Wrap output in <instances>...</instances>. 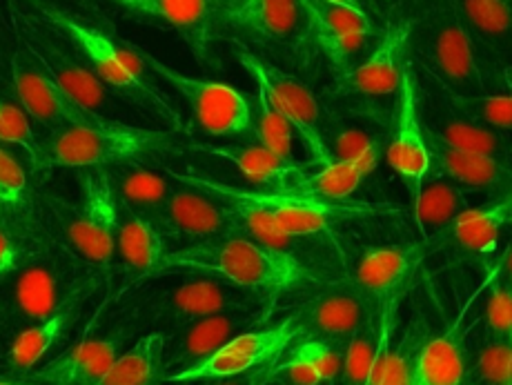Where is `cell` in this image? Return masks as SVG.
<instances>
[{
	"instance_id": "obj_12",
	"label": "cell",
	"mask_w": 512,
	"mask_h": 385,
	"mask_svg": "<svg viewBox=\"0 0 512 385\" xmlns=\"http://www.w3.org/2000/svg\"><path fill=\"white\" fill-rule=\"evenodd\" d=\"M386 163L406 187L412 205L417 203L423 183L432 170V154L419 112V76L415 63L403 69L397 92V110L392 118V132L386 147Z\"/></svg>"
},
{
	"instance_id": "obj_44",
	"label": "cell",
	"mask_w": 512,
	"mask_h": 385,
	"mask_svg": "<svg viewBox=\"0 0 512 385\" xmlns=\"http://www.w3.org/2000/svg\"><path fill=\"white\" fill-rule=\"evenodd\" d=\"M27 174L16 156L0 147V201L16 205L25 199Z\"/></svg>"
},
{
	"instance_id": "obj_2",
	"label": "cell",
	"mask_w": 512,
	"mask_h": 385,
	"mask_svg": "<svg viewBox=\"0 0 512 385\" xmlns=\"http://www.w3.org/2000/svg\"><path fill=\"white\" fill-rule=\"evenodd\" d=\"M38 9L45 16L47 25H52L78 49V54L85 58V63L101 78L107 90L161 118L174 132H183V116L179 107L174 105L172 96L163 87L152 81L150 67L145 65L134 45L116 41L114 34L101 25L87 23L76 14L65 12V9L47 5Z\"/></svg>"
},
{
	"instance_id": "obj_48",
	"label": "cell",
	"mask_w": 512,
	"mask_h": 385,
	"mask_svg": "<svg viewBox=\"0 0 512 385\" xmlns=\"http://www.w3.org/2000/svg\"><path fill=\"white\" fill-rule=\"evenodd\" d=\"M330 3L346 5V7H354V9H363V3H361V0H330Z\"/></svg>"
},
{
	"instance_id": "obj_27",
	"label": "cell",
	"mask_w": 512,
	"mask_h": 385,
	"mask_svg": "<svg viewBox=\"0 0 512 385\" xmlns=\"http://www.w3.org/2000/svg\"><path fill=\"white\" fill-rule=\"evenodd\" d=\"M508 227H512V190L470 207L443 230L441 239L452 241L470 254H490L497 250Z\"/></svg>"
},
{
	"instance_id": "obj_1",
	"label": "cell",
	"mask_w": 512,
	"mask_h": 385,
	"mask_svg": "<svg viewBox=\"0 0 512 385\" xmlns=\"http://www.w3.org/2000/svg\"><path fill=\"white\" fill-rule=\"evenodd\" d=\"M201 272L261 296H279L319 283V276L290 250H277L245 234L196 241L167 252L156 274Z\"/></svg>"
},
{
	"instance_id": "obj_36",
	"label": "cell",
	"mask_w": 512,
	"mask_h": 385,
	"mask_svg": "<svg viewBox=\"0 0 512 385\" xmlns=\"http://www.w3.org/2000/svg\"><path fill=\"white\" fill-rule=\"evenodd\" d=\"M428 78V76H426ZM428 85L435 90L441 101L446 103L452 112L459 114L466 121L479 127H486L492 132H512V94H457L446 87L430 81Z\"/></svg>"
},
{
	"instance_id": "obj_50",
	"label": "cell",
	"mask_w": 512,
	"mask_h": 385,
	"mask_svg": "<svg viewBox=\"0 0 512 385\" xmlns=\"http://www.w3.org/2000/svg\"><path fill=\"white\" fill-rule=\"evenodd\" d=\"M0 385H18V383H7V381H0Z\"/></svg>"
},
{
	"instance_id": "obj_4",
	"label": "cell",
	"mask_w": 512,
	"mask_h": 385,
	"mask_svg": "<svg viewBox=\"0 0 512 385\" xmlns=\"http://www.w3.org/2000/svg\"><path fill=\"white\" fill-rule=\"evenodd\" d=\"M179 132L145 130V127L110 121L83 127H65L41 145V159L52 167L110 170L123 165H147L167 154H179Z\"/></svg>"
},
{
	"instance_id": "obj_31",
	"label": "cell",
	"mask_w": 512,
	"mask_h": 385,
	"mask_svg": "<svg viewBox=\"0 0 512 385\" xmlns=\"http://www.w3.org/2000/svg\"><path fill=\"white\" fill-rule=\"evenodd\" d=\"M383 156L381 150H374L357 161H332L330 165L319 167L317 172H308L299 183H294L285 192L314 196V199L326 201H348L363 185V181L377 170Z\"/></svg>"
},
{
	"instance_id": "obj_14",
	"label": "cell",
	"mask_w": 512,
	"mask_h": 385,
	"mask_svg": "<svg viewBox=\"0 0 512 385\" xmlns=\"http://www.w3.org/2000/svg\"><path fill=\"white\" fill-rule=\"evenodd\" d=\"M415 34V16L397 18L381 34L368 58L346 72H339L334 92L346 96L381 98L399 92L403 69L408 65V47Z\"/></svg>"
},
{
	"instance_id": "obj_8",
	"label": "cell",
	"mask_w": 512,
	"mask_h": 385,
	"mask_svg": "<svg viewBox=\"0 0 512 385\" xmlns=\"http://www.w3.org/2000/svg\"><path fill=\"white\" fill-rule=\"evenodd\" d=\"M150 72L172 87L183 101L190 105L192 121L201 132L210 136H243L252 134L254 105L245 94L232 85L205 81V78L187 76L179 69L159 61L147 49L136 47Z\"/></svg>"
},
{
	"instance_id": "obj_37",
	"label": "cell",
	"mask_w": 512,
	"mask_h": 385,
	"mask_svg": "<svg viewBox=\"0 0 512 385\" xmlns=\"http://www.w3.org/2000/svg\"><path fill=\"white\" fill-rule=\"evenodd\" d=\"M399 299H392L381 305V341L377 357L370 368L368 379L363 385H410L412 359L408 341L399 348H392V332H395V312Z\"/></svg>"
},
{
	"instance_id": "obj_34",
	"label": "cell",
	"mask_w": 512,
	"mask_h": 385,
	"mask_svg": "<svg viewBox=\"0 0 512 385\" xmlns=\"http://www.w3.org/2000/svg\"><path fill=\"white\" fill-rule=\"evenodd\" d=\"M78 301L81 299L72 301L67 308L52 314V317L27 325V328L14 339L12 348L7 352L9 365L16 370H29L34 368L38 361L45 359L47 354L56 348V343L70 332V325L76 319Z\"/></svg>"
},
{
	"instance_id": "obj_7",
	"label": "cell",
	"mask_w": 512,
	"mask_h": 385,
	"mask_svg": "<svg viewBox=\"0 0 512 385\" xmlns=\"http://www.w3.org/2000/svg\"><path fill=\"white\" fill-rule=\"evenodd\" d=\"M305 330L301 325L299 314L274 323L263 330L241 332L239 337L228 341L223 348L210 354L208 359L190 365L181 372L165 374V381L170 383H190V381H223L245 374L270 370L294 341L303 337Z\"/></svg>"
},
{
	"instance_id": "obj_25",
	"label": "cell",
	"mask_w": 512,
	"mask_h": 385,
	"mask_svg": "<svg viewBox=\"0 0 512 385\" xmlns=\"http://www.w3.org/2000/svg\"><path fill=\"white\" fill-rule=\"evenodd\" d=\"M428 143L432 154L430 172L466 187V190H486L499 194L512 190V165L508 161L486 154L452 150V147L430 141V138Z\"/></svg>"
},
{
	"instance_id": "obj_35",
	"label": "cell",
	"mask_w": 512,
	"mask_h": 385,
	"mask_svg": "<svg viewBox=\"0 0 512 385\" xmlns=\"http://www.w3.org/2000/svg\"><path fill=\"white\" fill-rule=\"evenodd\" d=\"M112 181L121 205L145 216H152L154 212L159 214L167 196L172 192V187L163 174L150 170V167L141 163L116 167Z\"/></svg>"
},
{
	"instance_id": "obj_3",
	"label": "cell",
	"mask_w": 512,
	"mask_h": 385,
	"mask_svg": "<svg viewBox=\"0 0 512 385\" xmlns=\"http://www.w3.org/2000/svg\"><path fill=\"white\" fill-rule=\"evenodd\" d=\"M181 185H190L194 190L210 194L219 201H241L259 207L270 219L277 223L290 239H303L328 232L330 227L348 221H370L383 219V216H399L401 210L392 203H372V201H326L314 199L285 190H248L230 183L214 181L210 176L196 172H176L167 170Z\"/></svg>"
},
{
	"instance_id": "obj_15",
	"label": "cell",
	"mask_w": 512,
	"mask_h": 385,
	"mask_svg": "<svg viewBox=\"0 0 512 385\" xmlns=\"http://www.w3.org/2000/svg\"><path fill=\"white\" fill-rule=\"evenodd\" d=\"M52 27V25H49ZM25 49L34 56V61L41 65L54 81L70 94L74 101L92 112L101 114L107 103V87L101 83L85 58L78 54V49L67 38L52 27L47 32L41 25H27L25 32Z\"/></svg>"
},
{
	"instance_id": "obj_41",
	"label": "cell",
	"mask_w": 512,
	"mask_h": 385,
	"mask_svg": "<svg viewBox=\"0 0 512 385\" xmlns=\"http://www.w3.org/2000/svg\"><path fill=\"white\" fill-rule=\"evenodd\" d=\"M0 143L23 147L25 152L32 154L34 163L41 159V143L36 141L29 116L23 107L9 103L5 98H0Z\"/></svg>"
},
{
	"instance_id": "obj_26",
	"label": "cell",
	"mask_w": 512,
	"mask_h": 385,
	"mask_svg": "<svg viewBox=\"0 0 512 385\" xmlns=\"http://www.w3.org/2000/svg\"><path fill=\"white\" fill-rule=\"evenodd\" d=\"M468 377V350L459 323L423 343L412 359L410 385H466Z\"/></svg>"
},
{
	"instance_id": "obj_18",
	"label": "cell",
	"mask_w": 512,
	"mask_h": 385,
	"mask_svg": "<svg viewBox=\"0 0 512 385\" xmlns=\"http://www.w3.org/2000/svg\"><path fill=\"white\" fill-rule=\"evenodd\" d=\"M308 23V32L323 56L346 72L354 56H359L372 36V21L366 9L330 3V0H299Z\"/></svg>"
},
{
	"instance_id": "obj_29",
	"label": "cell",
	"mask_w": 512,
	"mask_h": 385,
	"mask_svg": "<svg viewBox=\"0 0 512 385\" xmlns=\"http://www.w3.org/2000/svg\"><path fill=\"white\" fill-rule=\"evenodd\" d=\"M121 223H118L116 248L123 265L134 276H152L159 272L165 252L163 230L152 216L127 210L121 205Z\"/></svg>"
},
{
	"instance_id": "obj_45",
	"label": "cell",
	"mask_w": 512,
	"mask_h": 385,
	"mask_svg": "<svg viewBox=\"0 0 512 385\" xmlns=\"http://www.w3.org/2000/svg\"><path fill=\"white\" fill-rule=\"evenodd\" d=\"M18 263V248L12 236L0 230V276L12 272Z\"/></svg>"
},
{
	"instance_id": "obj_32",
	"label": "cell",
	"mask_w": 512,
	"mask_h": 385,
	"mask_svg": "<svg viewBox=\"0 0 512 385\" xmlns=\"http://www.w3.org/2000/svg\"><path fill=\"white\" fill-rule=\"evenodd\" d=\"M165 334L154 330L136 341L130 350L118 357L110 370L92 385H152L163 377Z\"/></svg>"
},
{
	"instance_id": "obj_28",
	"label": "cell",
	"mask_w": 512,
	"mask_h": 385,
	"mask_svg": "<svg viewBox=\"0 0 512 385\" xmlns=\"http://www.w3.org/2000/svg\"><path fill=\"white\" fill-rule=\"evenodd\" d=\"M121 339H87L36 372L38 385H92L121 357Z\"/></svg>"
},
{
	"instance_id": "obj_23",
	"label": "cell",
	"mask_w": 512,
	"mask_h": 385,
	"mask_svg": "<svg viewBox=\"0 0 512 385\" xmlns=\"http://www.w3.org/2000/svg\"><path fill=\"white\" fill-rule=\"evenodd\" d=\"M374 303L357 285H334L323 290L308 308L299 314L305 334L334 345H346L359 325L366 321Z\"/></svg>"
},
{
	"instance_id": "obj_42",
	"label": "cell",
	"mask_w": 512,
	"mask_h": 385,
	"mask_svg": "<svg viewBox=\"0 0 512 385\" xmlns=\"http://www.w3.org/2000/svg\"><path fill=\"white\" fill-rule=\"evenodd\" d=\"M383 143L386 141H383L381 136L354 125L341 127V130L328 136L332 161H357L361 156H366L374 150H381Z\"/></svg>"
},
{
	"instance_id": "obj_13",
	"label": "cell",
	"mask_w": 512,
	"mask_h": 385,
	"mask_svg": "<svg viewBox=\"0 0 512 385\" xmlns=\"http://www.w3.org/2000/svg\"><path fill=\"white\" fill-rule=\"evenodd\" d=\"M12 85L18 98V105L34 121L47 127H54V132L65 127H83L105 123L107 118L98 112L87 110L78 101L67 94L45 69L34 61V56L27 52L25 45L16 49L12 61Z\"/></svg>"
},
{
	"instance_id": "obj_39",
	"label": "cell",
	"mask_w": 512,
	"mask_h": 385,
	"mask_svg": "<svg viewBox=\"0 0 512 385\" xmlns=\"http://www.w3.org/2000/svg\"><path fill=\"white\" fill-rule=\"evenodd\" d=\"M252 134L256 136V143L268 147L270 152L285 161L294 159V130L288 118L281 114L277 105L263 87H256V103H254V125Z\"/></svg>"
},
{
	"instance_id": "obj_16",
	"label": "cell",
	"mask_w": 512,
	"mask_h": 385,
	"mask_svg": "<svg viewBox=\"0 0 512 385\" xmlns=\"http://www.w3.org/2000/svg\"><path fill=\"white\" fill-rule=\"evenodd\" d=\"M123 12L172 27L203 65H214L221 0H105Z\"/></svg>"
},
{
	"instance_id": "obj_24",
	"label": "cell",
	"mask_w": 512,
	"mask_h": 385,
	"mask_svg": "<svg viewBox=\"0 0 512 385\" xmlns=\"http://www.w3.org/2000/svg\"><path fill=\"white\" fill-rule=\"evenodd\" d=\"M192 150L216 156L225 163L234 165L245 179L263 190H288L308 174V165L299 161H285L270 152L261 143H232V145H210L194 143Z\"/></svg>"
},
{
	"instance_id": "obj_47",
	"label": "cell",
	"mask_w": 512,
	"mask_h": 385,
	"mask_svg": "<svg viewBox=\"0 0 512 385\" xmlns=\"http://www.w3.org/2000/svg\"><path fill=\"white\" fill-rule=\"evenodd\" d=\"M501 270H504V281L512 288V248L506 252L504 263H501Z\"/></svg>"
},
{
	"instance_id": "obj_17",
	"label": "cell",
	"mask_w": 512,
	"mask_h": 385,
	"mask_svg": "<svg viewBox=\"0 0 512 385\" xmlns=\"http://www.w3.org/2000/svg\"><path fill=\"white\" fill-rule=\"evenodd\" d=\"M265 308H248V310H228L210 317L196 319L183 328L174 330L172 341L165 345L163 372L174 374L190 365L208 359L225 343L239 337L241 332L252 330L265 319ZM165 377V374H163Z\"/></svg>"
},
{
	"instance_id": "obj_9",
	"label": "cell",
	"mask_w": 512,
	"mask_h": 385,
	"mask_svg": "<svg viewBox=\"0 0 512 385\" xmlns=\"http://www.w3.org/2000/svg\"><path fill=\"white\" fill-rule=\"evenodd\" d=\"M263 296L219 279L212 274L190 272L187 279L176 285L156 290L143 303L147 323L163 325L167 330H179L196 319L228 310L261 308Z\"/></svg>"
},
{
	"instance_id": "obj_49",
	"label": "cell",
	"mask_w": 512,
	"mask_h": 385,
	"mask_svg": "<svg viewBox=\"0 0 512 385\" xmlns=\"http://www.w3.org/2000/svg\"><path fill=\"white\" fill-rule=\"evenodd\" d=\"M504 78H506V85H508V90H512V67H508V69H506Z\"/></svg>"
},
{
	"instance_id": "obj_40",
	"label": "cell",
	"mask_w": 512,
	"mask_h": 385,
	"mask_svg": "<svg viewBox=\"0 0 512 385\" xmlns=\"http://www.w3.org/2000/svg\"><path fill=\"white\" fill-rule=\"evenodd\" d=\"M470 34L504 38L512 34V0H450Z\"/></svg>"
},
{
	"instance_id": "obj_43",
	"label": "cell",
	"mask_w": 512,
	"mask_h": 385,
	"mask_svg": "<svg viewBox=\"0 0 512 385\" xmlns=\"http://www.w3.org/2000/svg\"><path fill=\"white\" fill-rule=\"evenodd\" d=\"M486 334L512 341V288L506 281L492 285L486 301Z\"/></svg>"
},
{
	"instance_id": "obj_21",
	"label": "cell",
	"mask_w": 512,
	"mask_h": 385,
	"mask_svg": "<svg viewBox=\"0 0 512 385\" xmlns=\"http://www.w3.org/2000/svg\"><path fill=\"white\" fill-rule=\"evenodd\" d=\"M221 27L259 43H292L308 29L299 0H221Z\"/></svg>"
},
{
	"instance_id": "obj_22",
	"label": "cell",
	"mask_w": 512,
	"mask_h": 385,
	"mask_svg": "<svg viewBox=\"0 0 512 385\" xmlns=\"http://www.w3.org/2000/svg\"><path fill=\"white\" fill-rule=\"evenodd\" d=\"M419 112L421 125L430 141L452 147V150L495 156L501 161H506L508 154H512V145L504 134L486 130V127L461 118L441 101V96L430 85L426 92L419 85Z\"/></svg>"
},
{
	"instance_id": "obj_20",
	"label": "cell",
	"mask_w": 512,
	"mask_h": 385,
	"mask_svg": "<svg viewBox=\"0 0 512 385\" xmlns=\"http://www.w3.org/2000/svg\"><path fill=\"white\" fill-rule=\"evenodd\" d=\"M154 221L159 223L163 232H172L194 241L241 234L239 223H236V216L228 203L194 190L190 185H181L172 190Z\"/></svg>"
},
{
	"instance_id": "obj_10",
	"label": "cell",
	"mask_w": 512,
	"mask_h": 385,
	"mask_svg": "<svg viewBox=\"0 0 512 385\" xmlns=\"http://www.w3.org/2000/svg\"><path fill=\"white\" fill-rule=\"evenodd\" d=\"M81 201L72 221L67 223V241L78 259L92 268L107 270L116 254L118 223H121V201L110 170H90L83 179Z\"/></svg>"
},
{
	"instance_id": "obj_30",
	"label": "cell",
	"mask_w": 512,
	"mask_h": 385,
	"mask_svg": "<svg viewBox=\"0 0 512 385\" xmlns=\"http://www.w3.org/2000/svg\"><path fill=\"white\" fill-rule=\"evenodd\" d=\"M341 365L339 345L310 337L297 341L288 359L272 365L270 379H285L290 385H326L339 377Z\"/></svg>"
},
{
	"instance_id": "obj_38",
	"label": "cell",
	"mask_w": 512,
	"mask_h": 385,
	"mask_svg": "<svg viewBox=\"0 0 512 385\" xmlns=\"http://www.w3.org/2000/svg\"><path fill=\"white\" fill-rule=\"evenodd\" d=\"M381 341V305L372 308L370 314L359 325V330L352 334V339L346 343L343 350V365H341V383L343 385H363L368 379L370 368L377 357Z\"/></svg>"
},
{
	"instance_id": "obj_51",
	"label": "cell",
	"mask_w": 512,
	"mask_h": 385,
	"mask_svg": "<svg viewBox=\"0 0 512 385\" xmlns=\"http://www.w3.org/2000/svg\"><path fill=\"white\" fill-rule=\"evenodd\" d=\"M361 3H363V0H361Z\"/></svg>"
},
{
	"instance_id": "obj_11",
	"label": "cell",
	"mask_w": 512,
	"mask_h": 385,
	"mask_svg": "<svg viewBox=\"0 0 512 385\" xmlns=\"http://www.w3.org/2000/svg\"><path fill=\"white\" fill-rule=\"evenodd\" d=\"M85 276L70 252L38 256L16 276L9 308L21 321H43L83 296Z\"/></svg>"
},
{
	"instance_id": "obj_19",
	"label": "cell",
	"mask_w": 512,
	"mask_h": 385,
	"mask_svg": "<svg viewBox=\"0 0 512 385\" xmlns=\"http://www.w3.org/2000/svg\"><path fill=\"white\" fill-rule=\"evenodd\" d=\"M435 243L437 239H428L423 243L372 248L359 259L352 283L377 305L401 299Z\"/></svg>"
},
{
	"instance_id": "obj_46",
	"label": "cell",
	"mask_w": 512,
	"mask_h": 385,
	"mask_svg": "<svg viewBox=\"0 0 512 385\" xmlns=\"http://www.w3.org/2000/svg\"><path fill=\"white\" fill-rule=\"evenodd\" d=\"M270 381V370L245 374V377H234V379H223L219 385H263Z\"/></svg>"
},
{
	"instance_id": "obj_6",
	"label": "cell",
	"mask_w": 512,
	"mask_h": 385,
	"mask_svg": "<svg viewBox=\"0 0 512 385\" xmlns=\"http://www.w3.org/2000/svg\"><path fill=\"white\" fill-rule=\"evenodd\" d=\"M234 56L241 67L252 76L256 87H263L272 103L279 107L281 114L288 118L292 130L299 134L310 156V165L323 167L332 163V154L328 147V134L323 130V114L317 96L297 78L285 69L277 67L265 58L252 54L250 49L234 43Z\"/></svg>"
},
{
	"instance_id": "obj_5",
	"label": "cell",
	"mask_w": 512,
	"mask_h": 385,
	"mask_svg": "<svg viewBox=\"0 0 512 385\" xmlns=\"http://www.w3.org/2000/svg\"><path fill=\"white\" fill-rule=\"evenodd\" d=\"M412 45L430 81L457 94H486L475 41L450 0H428L415 16Z\"/></svg>"
},
{
	"instance_id": "obj_33",
	"label": "cell",
	"mask_w": 512,
	"mask_h": 385,
	"mask_svg": "<svg viewBox=\"0 0 512 385\" xmlns=\"http://www.w3.org/2000/svg\"><path fill=\"white\" fill-rule=\"evenodd\" d=\"M470 196L466 187L452 183L443 176L430 172L423 183L417 203L412 205V214L419 230H446L457 216L470 210Z\"/></svg>"
}]
</instances>
